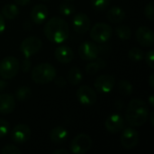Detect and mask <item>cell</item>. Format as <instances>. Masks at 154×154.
<instances>
[{"mask_svg":"<svg viewBox=\"0 0 154 154\" xmlns=\"http://www.w3.org/2000/svg\"><path fill=\"white\" fill-rule=\"evenodd\" d=\"M75 6L71 3L63 2L59 6V11L63 16H70L75 13Z\"/></svg>","mask_w":154,"mask_h":154,"instance_id":"28","label":"cell"},{"mask_svg":"<svg viewBox=\"0 0 154 154\" xmlns=\"http://www.w3.org/2000/svg\"><path fill=\"white\" fill-rule=\"evenodd\" d=\"M105 126L108 133L112 134H118L125 128V119L119 114H112L106 118Z\"/></svg>","mask_w":154,"mask_h":154,"instance_id":"13","label":"cell"},{"mask_svg":"<svg viewBox=\"0 0 154 154\" xmlns=\"http://www.w3.org/2000/svg\"><path fill=\"white\" fill-rule=\"evenodd\" d=\"M135 37L139 44L144 47H152L154 43V34L152 30L147 26H141L135 32Z\"/></svg>","mask_w":154,"mask_h":154,"instance_id":"15","label":"cell"},{"mask_svg":"<svg viewBox=\"0 0 154 154\" xmlns=\"http://www.w3.org/2000/svg\"><path fill=\"white\" fill-rule=\"evenodd\" d=\"M15 108V98L12 94L0 95V115L11 114Z\"/></svg>","mask_w":154,"mask_h":154,"instance_id":"18","label":"cell"},{"mask_svg":"<svg viewBox=\"0 0 154 154\" xmlns=\"http://www.w3.org/2000/svg\"><path fill=\"white\" fill-rule=\"evenodd\" d=\"M42 1H48V0H42Z\"/></svg>","mask_w":154,"mask_h":154,"instance_id":"44","label":"cell"},{"mask_svg":"<svg viewBox=\"0 0 154 154\" xmlns=\"http://www.w3.org/2000/svg\"><path fill=\"white\" fill-rule=\"evenodd\" d=\"M14 3H16V5L24 6V5H28L31 0H14Z\"/></svg>","mask_w":154,"mask_h":154,"instance_id":"37","label":"cell"},{"mask_svg":"<svg viewBox=\"0 0 154 154\" xmlns=\"http://www.w3.org/2000/svg\"><path fill=\"white\" fill-rule=\"evenodd\" d=\"M79 54L84 60H95L99 54V48L91 42H84L79 48Z\"/></svg>","mask_w":154,"mask_h":154,"instance_id":"12","label":"cell"},{"mask_svg":"<svg viewBox=\"0 0 154 154\" xmlns=\"http://www.w3.org/2000/svg\"><path fill=\"white\" fill-rule=\"evenodd\" d=\"M31 67H32V62L29 60V58H25L22 61L21 65H19V69H21L23 72H28L31 69Z\"/></svg>","mask_w":154,"mask_h":154,"instance_id":"34","label":"cell"},{"mask_svg":"<svg viewBox=\"0 0 154 154\" xmlns=\"http://www.w3.org/2000/svg\"><path fill=\"white\" fill-rule=\"evenodd\" d=\"M149 118V107L142 99L134 98L129 102L125 111V120L132 127L143 126Z\"/></svg>","mask_w":154,"mask_h":154,"instance_id":"1","label":"cell"},{"mask_svg":"<svg viewBox=\"0 0 154 154\" xmlns=\"http://www.w3.org/2000/svg\"><path fill=\"white\" fill-rule=\"evenodd\" d=\"M116 85V79L112 75H100L94 82V87L97 91L108 94L110 93Z\"/></svg>","mask_w":154,"mask_h":154,"instance_id":"11","label":"cell"},{"mask_svg":"<svg viewBox=\"0 0 154 154\" xmlns=\"http://www.w3.org/2000/svg\"><path fill=\"white\" fill-rule=\"evenodd\" d=\"M21 152H22L21 150L13 144L5 145L1 150V153L2 154H21Z\"/></svg>","mask_w":154,"mask_h":154,"instance_id":"30","label":"cell"},{"mask_svg":"<svg viewBox=\"0 0 154 154\" xmlns=\"http://www.w3.org/2000/svg\"><path fill=\"white\" fill-rule=\"evenodd\" d=\"M149 85L152 89L154 88V73H152L149 77Z\"/></svg>","mask_w":154,"mask_h":154,"instance_id":"39","label":"cell"},{"mask_svg":"<svg viewBox=\"0 0 154 154\" xmlns=\"http://www.w3.org/2000/svg\"><path fill=\"white\" fill-rule=\"evenodd\" d=\"M145 61L146 64L151 68L153 69L154 68V51L151 50L147 52L146 56H145Z\"/></svg>","mask_w":154,"mask_h":154,"instance_id":"33","label":"cell"},{"mask_svg":"<svg viewBox=\"0 0 154 154\" xmlns=\"http://www.w3.org/2000/svg\"><path fill=\"white\" fill-rule=\"evenodd\" d=\"M19 14V9L16 5L6 4L2 8V15L6 19H15Z\"/></svg>","mask_w":154,"mask_h":154,"instance_id":"22","label":"cell"},{"mask_svg":"<svg viewBox=\"0 0 154 154\" xmlns=\"http://www.w3.org/2000/svg\"><path fill=\"white\" fill-rule=\"evenodd\" d=\"M153 98H154V96L153 94H152L150 97H149V104L152 106H154V101H153Z\"/></svg>","mask_w":154,"mask_h":154,"instance_id":"41","label":"cell"},{"mask_svg":"<svg viewBox=\"0 0 154 154\" xmlns=\"http://www.w3.org/2000/svg\"><path fill=\"white\" fill-rule=\"evenodd\" d=\"M32 96V90L27 86H22L15 92V98L19 101H25Z\"/></svg>","mask_w":154,"mask_h":154,"instance_id":"25","label":"cell"},{"mask_svg":"<svg viewBox=\"0 0 154 154\" xmlns=\"http://www.w3.org/2000/svg\"><path fill=\"white\" fill-rule=\"evenodd\" d=\"M112 34V27L106 23H97L90 30V38L97 43H104L107 42L111 38Z\"/></svg>","mask_w":154,"mask_h":154,"instance_id":"5","label":"cell"},{"mask_svg":"<svg viewBox=\"0 0 154 154\" xmlns=\"http://www.w3.org/2000/svg\"><path fill=\"white\" fill-rule=\"evenodd\" d=\"M54 56L59 62L63 64H68L73 60L74 52L70 47L67 45H60L55 49Z\"/></svg>","mask_w":154,"mask_h":154,"instance_id":"16","label":"cell"},{"mask_svg":"<svg viewBox=\"0 0 154 154\" xmlns=\"http://www.w3.org/2000/svg\"><path fill=\"white\" fill-rule=\"evenodd\" d=\"M68 23L58 16L52 17L47 21L44 25V34L46 38L54 43H61L69 37Z\"/></svg>","mask_w":154,"mask_h":154,"instance_id":"2","label":"cell"},{"mask_svg":"<svg viewBox=\"0 0 154 154\" xmlns=\"http://www.w3.org/2000/svg\"><path fill=\"white\" fill-rule=\"evenodd\" d=\"M30 16L32 21L35 24L43 23L48 16V8L43 4H38L34 5L30 13Z\"/></svg>","mask_w":154,"mask_h":154,"instance_id":"17","label":"cell"},{"mask_svg":"<svg viewBox=\"0 0 154 154\" xmlns=\"http://www.w3.org/2000/svg\"><path fill=\"white\" fill-rule=\"evenodd\" d=\"M144 15L146 16L147 19L153 21L154 20V7H153V2L151 1L150 3H148L144 8Z\"/></svg>","mask_w":154,"mask_h":154,"instance_id":"32","label":"cell"},{"mask_svg":"<svg viewBox=\"0 0 154 154\" xmlns=\"http://www.w3.org/2000/svg\"><path fill=\"white\" fill-rule=\"evenodd\" d=\"M79 102L83 106H93L96 104L97 97L96 91L88 86H81L76 92Z\"/></svg>","mask_w":154,"mask_h":154,"instance_id":"9","label":"cell"},{"mask_svg":"<svg viewBox=\"0 0 154 154\" xmlns=\"http://www.w3.org/2000/svg\"><path fill=\"white\" fill-rule=\"evenodd\" d=\"M42 46V42L36 36H30L24 39L20 45V50L25 58H30L39 52Z\"/></svg>","mask_w":154,"mask_h":154,"instance_id":"7","label":"cell"},{"mask_svg":"<svg viewBox=\"0 0 154 154\" xmlns=\"http://www.w3.org/2000/svg\"><path fill=\"white\" fill-rule=\"evenodd\" d=\"M92 139L86 134H78L70 143V152L74 154H85L92 148Z\"/></svg>","mask_w":154,"mask_h":154,"instance_id":"6","label":"cell"},{"mask_svg":"<svg viewBox=\"0 0 154 154\" xmlns=\"http://www.w3.org/2000/svg\"><path fill=\"white\" fill-rule=\"evenodd\" d=\"M128 57L133 62H141L144 58V52L138 47L132 48L128 52Z\"/></svg>","mask_w":154,"mask_h":154,"instance_id":"27","label":"cell"},{"mask_svg":"<svg viewBox=\"0 0 154 154\" xmlns=\"http://www.w3.org/2000/svg\"><path fill=\"white\" fill-rule=\"evenodd\" d=\"M53 154H68V151L64 149H58L53 152Z\"/></svg>","mask_w":154,"mask_h":154,"instance_id":"40","label":"cell"},{"mask_svg":"<svg viewBox=\"0 0 154 154\" xmlns=\"http://www.w3.org/2000/svg\"><path fill=\"white\" fill-rule=\"evenodd\" d=\"M116 35L123 41H127L131 39L132 36V31L129 26L127 25H119L116 28Z\"/></svg>","mask_w":154,"mask_h":154,"instance_id":"26","label":"cell"},{"mask_svg":"<svg viewBox=\"0 0 154 154\" xmlns=\"http://www.w3.org/2000/svg\"><path fill=\"white\" fill-rule=\"evenodd\" d=\"M97 60L96 61H92V62H89L87 66H86V71L87 73L88 74H96L97 72H98L101 69L105 68L106 63L105 60H101V59H96Z\"/></svg>","mask_w":154,"mask_h":154,"instance_id":"23","label":"cell"},{"mask_svg":"<svg viewBox=\"0 0 154 154\" xmlns=\"http://www.w3.org/2000/svg\"><path fill=\"white\" fill-rule=\"evenodd\" d=\"M19 61L15 57L9 56L0 61V77L8 80L14 79L19 71Z\"/></svg>","mask_w":154,"mask_h":154,"instance_id":"4","label":"cell"},{"mask_svg":"<svg viewBox=\"0 0 154 154\" xmlns=\"http://www.w3.org/2000/svg\"><path fill=\"white\" fill-rule=\"evenodd\" d=\"M118 91L121 95L125 96V97H129L133 94L134 92V87L131 84L130 81L125 80V79H122L118 82Z\"/></svg>","mask_w":154,"mask_h":154,"instance_id":"24","label":"cell"},{"mask_svg":"<svg viewBox=\"0 0 154 154\" xmlns=\"http://www.w3.org/2000/svg\"><path fill=\"white\" fill-rule=\"evenodd\" d=\"M10 131V124L5 119H0V138L5 137Z\"/></svg>","mask_w":154,"mask_h":154,"instance_id":"31","label":"cell"},{"mask_svg":"<svg viewBox=\"0 0 154 154\" xmlns=\"http://www.w3.org/2000/svg\"><path fill=\"white\" fill-rule=\"evenodd\" d=\"M82 79H83V75L79 68L72 67L69 70L68 75H67V80L69 84L73 86H77L82 81Z\"/></svg>","mask_w":154,"mask_h":154,"instance_id":"21","label":"cell"},{"mask_svg":"<svg viewBox=\"0 0 154 154\" xmlns=\"http://www.w3.org/2000/svg\"><path fill=\"white\" fill-rule=\"evenodd\" d=\"M66 1H73V0H66Z\"/></svg>","mask_w":154,"mask_h":154,"instance_id":"43","label":"cell"},{"mask_svg":"<svg viewBox=\"0 0 154 154\" xmlns=\"http://www.w3.org/2000/svg\"><path fill=\"white\" fill-rule=\"evenodd\" d=\"M32 135L30 127L24 124H19L15 125L10 132V138L15 143H26Z\"/></svg>","mask_w":154,"mask_h":154,"instance_id":"10","label":"cell"},{"mask_svg":"<svg viewBox=\"0 0 154 154\" xmlns=\"http://www.w3.org/2000/svg\"><path fill=\"white\" fill-rule=\"evenodd\" d=\"M73 29L79 34H85L90 28V19L84 13H78L72 18Z\"/></svg>","mask_w":154,"mask_h":154,"instance_id":"14","label":"cell"},{"mask_svg":"<svg viewBox=\"0 0 154 154\" xmlns=\"http://www.w3.org/2000/svg\"><path fill=\"white\" fill-rule=\"evenodd\" d=\"M123 133L120 137L121 144L124 148L127 150H132L135 148L139 143V134L134 127H126L124 128Z\"/></svg>","mask_w":154,"mask_h":154,"instance_id":"8","label":"cell"},{"mask_svg":"<svg viewBox=\"0 0 154 154\" xmlns=\"http://www.w3.org/2000/svg\"><path fill=\"white\" fill-rule=\"evenodd\" d=\"M51 141L55 144H60L66 142L69 137V132L63 126H56L49 134Z\"/></svg>","mask_w":154,"mask_h":154,"instance_id":"19","label":"cell"},{"mask_svg":"<svg viewBox=\"0 0 154 154\" xmlns=\"http://www.w3.org/2000/svg\"><path fill=\"white\" fill-rule=\"evenodd\" d=\"M6 87H7V82L5 81V79H0V92L5 90Z\"/></svg>","mask_w":154,"mask_h":154,"instance_id":"38","label":"cell"},{"mask_svg":"<svg viewBox=\"0 0 154 154\" xmlns=\"http://www.w3.org/2000/svg\"><path fill=\"white\" fill-rule=\"evenodd\" d=\"M106 18L109 22L113 23H118L125 19V13L121 7L113 6L107 11Z\"/></svg>","mask_w":154,"mask_h":154,"instance_id":"20","label":"cell"},{"mask_svg":"<svg viewBox=\"0 0 154 154\" xmlns=\"http://www.w3.org/2000/svg\"><path fill=\"white\" fill-rule=\"evenodd\" d=\"M5 17L0 14V34H2L5 31Z\"/></svg>","mask_w":154,"mask_h":154,"instance_id":"36","label":"cell"},{"mask_svg":"<svg viewBox=\"0 0 154 154\" xmlns=\"http://www.w3.org/2000/svg\"><path fill=\"white\" fill-rule=\"evenodd\" d=\"M150 120H151V125L153 126L154 125V112L151 113V116H150Z\"/></svg>","mask_w":154,"mask_h":154,"instance_id":"42","label":"cell"},{"mask_svg":"<svg viewBox=\"0 0 154 154\" xmlns=\"http://www.w3.org/2000/svg\"><path fill=\"white\" fill-rule=\"evenodd\" d=\"M55 85L59 88H64L65 86H66V84H67V81H66V79H64V78H62V77H59V78H57L56 79H55Z\"/></svg>","mask_w":154,"mask_h":154,"instance_id":"35","label":"cell"},{"mask_svg":"<svg viewBox=\"0 0 154 154\" xmlns=\"http://www.w3.org/2000/svg\"><path fill=\"white\" fill-rule=\"evenodd\" d=\"M56 75L57 71L51 64L41 63L32 69L31 78L36 84H47L51 82Z\"/></svg>","mask_w":154,"mask_h":154,"instance_id":"3","label":"cell"},{"mask_svg":"<svg viewBox=\"0 0 154 154\" xmlns=\"http://www.w3.org/2000/svg\"><path fill=\"white\" fill-rule=\"evenodd\" d=\"M109 5H110V0H91L92 7L99 12L107 9Z\"/></svg>","mask_w":154,"mask_h":154,"instance_id":"29","label":"cell"}]
</instances>
